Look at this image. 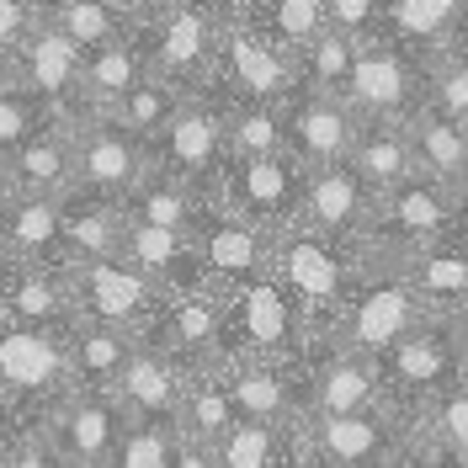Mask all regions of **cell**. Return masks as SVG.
Here are the masks:
<instances>
[{
	"mask_svg": "<svg viewBox=\"0 0 468 468\" xmlns=\"http://www.w3.org/2000/svg\"><path fill=\"white\" fill-rule=\"evenodd\" d=\"M181 96H186V90H176L171 80H160L154 69H144V75L133 80V90H128L107 117H112L117 128H128L133 139H144V144H149V139L171 122V112L181 107Z\"/></svg>",
	"mask_w": 468,
	"mask_h": 468,
	"instance_id": "obj_42",
	"label": "cell"
},
{
	"mask_svg": "<svg viewBox=\"0 0 468 468\" xmlns=\"http://www.w3.org/2000/svg\"><path fill=\"white\" fill-rule=\"evenodd\" d=\"M229 0H181L160 16H144L133 27V43L144 54V69L176 90H207L218 86V27H224Z\"/></svg>",
	"mask_w": 468,
	"mask_h": 468,
	"instance_id": "obj_2",
	"label": "cell"
},
{
	"mask_svg": "<svg viewBox=\"0 0 468 468\" xmlns=\"http://www.w3.org/2000/svg\"><path fill=\"white\" fill-rule=\"evenodd\" d=\"M441 239H452V186L415 171L373 197V218H367V234L356 239V250L367 266H388Z\"/></svg>",
	"mask_w": 468,
	"mask_h": 468,
	"instance_id": "obj_3",
	"label": "cell"
},
{
	"mask_svg": "<svg viewBox=\"0 0 468 468\" xmlns=\"http://www.w3.org/2000/svg\"><path fill=\"white\" fill-rule=\"evenodd\" d=\"M271 277L292 298L298 320L309 330V346H314V341L335 335L346 303L367 277V261L346 239H324L303 224H288L282 234H271Z\"/></svg>",
	"mask_w": 468,
	"mask_h": 468,
	"instance_id": "obj_1",
	"label": "cell"
},
{
	"mask_svg": "<svg viewBox=\"0 0 468 468\" xmlns=\"http://www.w3.org/2000/svg\"><path fill=\"white\" fill-rule=\"evenodd\" d=\"M346 165L362 176V186L378 197L388 186H399L405 176H415V154H410L405 117H356Z\"/></svg>",
	"mask_w": 468,
	"mask_h": 468,
	"instance_id": "obj_29",
	"label": "cell"
},
{
	"mask_svg": "<svg viewBox=\"0 0 468 468\" xmlns=\"http://www.w3.org/2000/svg\"><path fill=\"white\" fill-rule=\"evenodd\" d=\"M420 107L468 122V58L452 48H431L420 58Z\"/></svg>",
	"mask_w": 468,
	"mask_h": 468,
	"instance_id": "obj_43",
	"label": "cell"
},
{
	"mask_svg": "<svg viewBox=\"0 0 468 468\" xmlns=\"http://www.w3.org/2000/svg\"><path fill=\"white\" fill-rule=\"evenodd\" d=\"M69 388L75 383H69L64 330L0 320V399L22 415V426H37Z\"/></svg>",
	"mask_w": 468,
	"mask_h": 468,
	"instance_id": "obj_5",
	"label": "cell"
},
{
	"mask_svg": "<svg viewBox=\"0 0 468 468\" xmlns=\"http://www.w3.org/2000/svg\"><path fill=\"white\" fill-rule=\"evenodd\" d=\"M447 48H452V54H463V58H468V22H463V27H458V37H452Z\"/></svg>",
	"mask_w": 468,
	"mask_h": 468,
	"instance_id": "obj_56",
	"label": "cell"
},
{
	"mask_svg": "<svg viewBox=\"0 0 468 468\" xmlns=\"http://www.w3.org/2000/svg\"><path fill=\"white\" fill-rule=\"evenodd\" d=\"M468 22V0H383V37L415 54L447 48Z\"/></svg>",
	"mask_w": 468,
	"mask_h": 468,
	"instance_id": "obj_34",
	"label": "cell"
},
{
	"mask_svg": "<svg viewBox=\"0 0 468 468\" xmlns=\"http://www.w3.org/2000/svg\"><path fill=\"white\" fill-rule=\"evenodd\" d=\"M234 420V399H229V383H224V362L213 367H192L181 378V405H176V431L203 447H218V437L229 431Z\"/></svg>",
	"mask_w": 468,
	"mask_h": 468,
	"instance_id": "obj_33",
	"label": "cell"
},
{
	"mask_svg": "<svg viewBox=\"0 0 468 468\" xmlns=\"http://www.w3.org/2000/svg\"><path fill=\"white\" fill-rule=\"evenodd\" d=\"M224 139H229V160L277 154L282 149V107L224 96Z\"/></svg>",
	"mask_w": 468,
	"mask_h": 468,
	"instance_id": "obj_41",
	"label": "cell"
},
{
	"mask_svg": "<svg viewBox=\"0 0 468 468\" xmlns=\"http://www.w3.org/2000/svg\"><path fill=\"white\" fill-rule=\"evenodd\" d=\"M32 22H37V11L27 0H0V75L11 69V58L22 48V37L32 32Z\"/></svg>",
	"mask_w": 468,
	"mask_h": 468,
	"instance_id": "obj_49",
	"label": "cell"
},
{
	"mask_svg": "<svg viewBox=\"0 0 468 468\" xmlns=\"http://www.w3.org/2000/svg\"><path fill=\"white\" fill-rule=\"evenodd\" d=\"M218 86H224V96L271 101V107H282V96L298 86V58L282 54L277 43H266L234 11V0L224 5V27H218Z\"/></svg>",
	"mask_w": 468,
	"mask_h": 468,
	"instance_id": "obj_13",
	"label": "cell"
},
{
	"mask_svg": "<svg viewBox=\"0 0 468 468\" xmlns=\"http://www.w3.org/2000/svg\"><path fill=\"white\" fill-rule=\"evenodd\" d=\"M324 27L351 43H367L383 32V0H324Z\"/></svg>",
	"mask_w": 468,
	"mask_h": 468,
	"instance_id": "obj_47",
	"label": "cell"
},
{
	"mask_svg": "<svg viewBox=\"0 0 468 468\" xmlns=\"http://www.w3.org/2000/svg\"><path fill=\"white\" fill-rule=\"evenodd\" d=\"M128 11H133V27L144 22V16H160V11H171V5H181V0H122Z\"/></svg>",
	"mask_w": 468,
	"mask_h": 468,
	"instance_id": "obj_53",
	"label": "cell"
},
{
	"mask_svg": "<svg viewBox=\"0 0 468 468\" xmlns=\"http://www.w3.org/2000/svg\"><path fill=\"white\" fill-rule=\"evenodd\" d=\"M447 468H468V463H447Z\"/></svg>",
	"mask_w": 468,
	"mask_h": 468,
	"instance_id": "obj_59",
	"label": "cell"
},
{
	"mask_svg": "<svg viewBox=\"0 0 468 468\" xmlns=\"http://www.w3.org/2000/svg\"><path fill=\"white\" fill-rule=\"evenodd\" d=\"M27 5H32V11H43V0H27Z\"/></svg>",
	"mask_w": 468,
	"mask_h": 468,
	"instance_id": "obj_57",
	"label": "cell"
},
{
	"mask_svg": "<svg viewBox=\"0 0 468 468\" xmlns=\"http://www.w3.org/2000/svg\"><path fill=\"white\" fill-rule=\"evenodd\" d=\"M122 256L139 266L149 288L160 298L186 288H213L203 277V256H197V239L186 229H160V224H139V218H122Z\"/></svg>",
	"mask_w": 468,
	"mask_h": 468,
	"instance_id": "obj_22",
	"label": "cell"
},
{
	"mask_svg": "<svg viewBox=\"0 0 468 468\" xmlns=\"http://www.w3.org/2000/svg\"><path fill=\"white\" fill-rule=\"evenodd\" d=\"M5 186L37 192V197H69L75 192V122L48 117L27 144L5 160Z\"/></svg>",
	"mask_w": 468,
	"mask_h": 468,
	"instance_id": "obj_26",
	"label": "cell"
},
{
	"mask_svg": "<svg viewBox=\"0 0 468 468\" xmlns=\"http://www.w3.org/2000/svg\"><path fill=\"white\" fill-rule=\"evenodd\" d=\"M37 16H43L48 27H58L69 43H80L86 54L133 32V11H128L122 0H43Z\"/></svg>",
	"mask_w": 468,
	"mask_h": 468,
	"instance_id": "obj_39",
	"label": "cell"
},
{
	"mask_svg": "<svg viewBox=\"0 0 468 468\" xmlns=\"http://www.w3.org/2000/svg\"><path fill=\"white\" fill-rule=\"evenodd\" d=\"M0 186H5V165H0Z\"/></svg>",
	"mask_w": 468,
	"mask_h": 468,
	"instance_id": "obj_58",
	"label": "cell"
},
{
	"mask_svg": "<svg viewBox=\"0 0 468 468\" xmlns=\"http://www.w3.org/2000/svg\"><path fill=\"white\" fill-rule=\"evenodd\" d=\"M388 266L405 277L410 292H415L437 320H452L458 309H468V245H458V239L410 250V256H399V261H388Z\"/></svg>",
	"mask_w": 468,
	"mask_h": 468,
	"instance_id": "obj_28",
	"label": "cell"
},
{
	"mask_svg": "<svg viewBox=\"0 0 468 468\" xmlns=\"http://www.w3.org/2000/svg\"><path fill=\"white\" fill-rule=\"evenodd\" d=\"M410 447V415L394 405L346 410V415H303L298 458L324 468H378Z\"/></svg>",
	"mask_w": 468,
	"mask_h": 468,
	"instance_id": "obj_7",
	"label": "cell"
},
{
	"mask_svg": "<svg viewBox=\"0 0 468 468\" xmlns=\"http://www.w3.org/2000/svg\"><path fill=\"white\" fill-rule=\"evenodd\" d=\"M303 415H346V410L388 405L383 367L341 341H314L303 351Z\"/></svg>",
	"mask_w": 468,
	"mask_h": 468,
	"instance_id": "obj_16",
	"label": "cell"
},
{
	"mask_svg": "<svg viewBox=\"0 0 468 468\" xmlns=\"http://www.w3.org/2000/svg\"><path fill=\"white\" fill-rule=\"evenodd\" d=\"M139 75H144V54H139L133 32L117 37V43L90 48L86 54V75H80V101H86V112H112L117 101L133 90Z\"/></svg>",
	"mask_w": 468,
	"mask_h": 468,
	"instance_id": "obj_40",
	"label": "cell"
},
{
	"mask_svg": "<svg viewBox=\"0 0 468 468\" xmlns=\"http://www.w3.org/2000/svg\"><path fill=\"white\" fill-rule=\"evenodd\" d=\"M149 346H160L176 367H213L224 362V292L186 288L154 303V320L144 330Z\"/></svg>",
	"mask_w": 468,
	"mask_h": 468,
	"instance_id": "obj_15",
	"label": "cell"
},
{
	"mask_svg": "<svg viewBox=\"0 0 468 468\" xmlns=\"http://www.w3.org/2000/svg\"><path fill=\"white\" fill-rule=\"evenodd\" d=\"M192 239H197V256H203V277L218 292L271 277V234H261L256 224H245L239 213H229V207L213 203V197H207Z\"/></svg>",
	"mask_w": 468,
	"mask_h": 468,
	"instance_id": "obj_19",
	"label": "cell"
},
{
	"mask_svg": "<svg viewBox=\"0 0 468 468\" xmlns=\"http://www.w3.org/2000/svg\"><path fill=\"white\" fill-rule=\"evenodd\" d=\"M122 250V207L101 203V197H58V256L69 261H90V256H117Z\"/></svg>",
	"mask_w": 468,
	"mask_h": 468,
	"instance_id": "obj_31",
	"label": "cell"
},
{
	"mask_svg": "<svg viewBox=\"0 0 468 468\" xmlns=\"http://www.w3.org/2000/svg\"><path fill=\"white\" fill-rule=\"evenodd\" d=\"M16 431H22V415L0 399V458H5V447H11V437H16Z\"/></svg>",
	"mask_w": 468,
	"mask_h": 468,
	"instance_id": "obj_54",
	"label": "cell"
},
{
	"mask_svg": "<svg viewBox=\"0 0 468 468\" xmlns=\"http://www.w3.org/2000/svg\"><path fill=\"white\" fill-rule=\"evenodd\" d=\"M64 277H69V298H75V320L112 324V330H128V335L144 341L160 292L139 277V266L128 261L122 250H117V256L69 261L64 266Z\"/></svg>",
	"mask_w": 468,
	"mask_h": 468,
	"instance_id": "obj_10",
	"label": "cell"
},
{
	"mask_svg": "<svg viewBox=\"0 0 468 468\" xmlns=\"http://www.w3.org/2000/svg\"><path fill=\"white\" fill-rule=\"evenodd\" d=\"M0 468H69V463L58 458V447L48 441L43 426H22V431L11 437V447H5Z\"/></svg>",
	"mask_w": 468,
	"mask_h": 468,
	"instance_id": "obj_48",
	"label": "cell"
},
{
	"mask_svg": "<svg viewBox=\"0 0 468 468\" xmlns=\"http://www.w3.org/2000/svg\"><path fill=\"white\" fill-rule=\"evenodd\" d=\"M181 378L186 367H176L160 346L139 341L122 378L112 383V399L122 405L128 420H176V405H181Z\"/></svg>",
	"mask_w": 468,
	"mask_h": 468,
	"instance_id": "obj_27",
	"label": "cell"
},
{
	"mask_svg": "<svg viewBox=\"0 0 468 468\" xmlns=\"http://www.w3.org/2000/svg\"><path fill=\"white\" fill-rule=\"evenodd\" d=\"M367 218H373V192L362 186V176L351 171L346 160L303 171V203H298V224L303 229L356 245L367 234Z\"/></svg>",
	"mask_w": 468,
	"mask_h": 468,
	"instance_id": "obj_21",
	"label": "cell"
},
{
	"mask_svg": "<svg viewBox=\"0 0 468 468\" xmlns=\"http://www.w3.org/2000/svg\"><path fill=\"white\" fill-rule=\"evenodd\" d=\"M351 133H356V112L335 90H320V86H309V80H298L282 96V149L303 171L346 160Z\"/></svg>",
	"mask_w": 468,
	"mask_h": 468,
	"instance_id": "obj_18",
	"label": "cell"
},
{
	"mask_svg": "<svg viewBox=\"0 0 468 468\" xmlns=\"http://www.w3.org/2000/svg\"><path fill=\"white\" fill-rule=\"evenodd\" d=\"M171 468H218V458H213V447H203V441H192V437H181V431H176Z\"/></svg>",
	"mask_w": 468,
	"mask_h": 468,
	"instance_id": "obj_50",
	"label": "cell"
},
{
	"mask_svg": "<svg viewBox=\"0 0 468 468\" xmlns=\"http://www.w3.org/2000/svg\"><path fill=\"white\" fill-rule=\"evenodd\" d=\"M0 320L32 324V330H69L75 324V298L64 266H0Z\"/></svg>",
	"mask_w": 468,
	"mask_h": 468,
	"instance_id": "obj_24",
	"label": "cell"
},
{
	"mask_svg": "<svg viewBox=\"0 0 468 468\" xmlns=\"http://www.w3.org/2000/svg\"><path fill=\"white\" fill-rule=\"evenodd\" d=\"M452 341H458V356H463V367H468V309H458V314H452Z\"/></svg>",
	"mask_w": 468,
	"mask_h": 468,
	"instance_id": "obj_55",
	"label": "cell"
},
{
	"mask_svg": "<svg viewBox=\"0 0 468 468\" xmlns=\"http://www.w3.org/2000/svg\"><path fill=\"white\" fill-rule=\"evenodd\" d=\"M452 239L468 245V176L452 186Z\"/></svg>",
	"mask_w": 468,
	"mask_h": 468,
	"instance_id": "obj_51",
	"label": "cell"
},
{
	"mask_svg": "<svg viewBox=\"0 0 468 468\" xmlns=\"http://www.w3.org/2000/svg\"><path fill=\"white\" fill-rule=\"evenodd\" d=\"M149 165L176 176L197 192H213L218 176L229 165V139H224V86L186 90L181 107L171 112V122L149 139Z\"/></svg>",
	"mask_w": 468,
	"mask_h": 468,
	"instance_id": "obj_4",
	"label": "cell"
},
{
	"mask_svg": "<svg viewBox=\"0 0 468 468\" xmlns=\"http://www.w3.org/2000/svg\"><path fill=\"white\" fill-rule=\"evenodd\" d=\"M234 11L292 58L324 32V0H234Z\"/></svg>",
	"mask_w": 468,
	"mask_h": 468,
	"instance_id": "obj_38",
	"label": "cell"
},
{
	"mask_svg": "<svg viewBox=\"0 0 468 468\" xmlns=\"http://www.w3.org/2000/svg\"><path fill=\"white\" fill-rule=\"evenodd\" d=\"M213 203H224L239 213L245 224H256L261 234H282L298 224V203H303V165L288 149L277 154H250V160H229L218 186L207 192Z\"/></svg>",
	"mask_w": 468,
	"mask_h": 468,
	"instance_id": "obj_9",
	"label": "cell"
},
{
	"mask_svg": "<svg viewBox=\"0 0 468 468\" xmlns=\"http://www.w3.org/2000/svg\"><path fill=\"white\" fill-rule=\"evenodd\" d=\"M378 468H447V463H437L431 452H420V447L410 441L405 452H394V458H388V463H378Z\"/></svg>",
	"mask_w": 468,
	"mask_h": 468,
	"instance_id": "obj_52",
	"label": "cell"
},
{
	"mask_svg": "<svg viewBox=\"0 0 468 468\" xmlns=\"http://www.w3.org/2000/svg\"><path fill=\"white\" fill-rule=\"evenodd\" d=\"M410 133V154H415V171L441 181V186H458L468 176V122L431 112V107H415L405 117Z\"/></svg>",
	"mask_w": 468,
	"mask_h": 468,
	"instance_id": "obj_32",
	"label": "cell"
},
{
	"mask_svg": "<svg viewBox=\"0 0 468 468\" xmlns=\"http://www.w3.org/2000/svg\"><path fill=\"white\" fill-rule=\"evenodd\" d=\"M11 75H16L27 90H37L58 122H80V117H90L86 101H80L86 48H80V43H69L58 27H48L43 16H37L32 32L22 37V48H16V58H11Z\"/></svg>",
	"mask_w": 468,
	"mask_h": 468,
	"instance_id": "obj_17",
	"label": "cell"
},
{
	"mask_svg": "<svg viewBox=\"0 0 468 468\" xmlns=\"http://www.w3.org/2000/svg\"><path fill=\"white\" fill-rule=\"evenodd\" d=\"M144 171H149V144L133 139L128 128H117L107 112H90L75 122V192L80 197L122 203Z\"/></svg>",
	"mask_w": 468,
	"mask_h": 468,
	"instance_id": "obj_14",
	"label": "cell"
},
{
	"mask_svg": "<svg viewBox=\"0 0 468 468\" xmlns=\"http://www.w3.org/2000/svg\"><path fill=\"white\" fill-rule=\"evenodd\" d=\"M64 266L58 256V197L0 186V266Z\"/></svg>",
	"mask_w": 468,
	"mask_h": 468,
	"instance_id": "obj_25",
	"label": "cell"
},
{
	"mask_svg": "<svg viewBox=\"0 0 468 468\" xmlns=\"http://www.w3.org/2000/svg\"><path fill=\"white\" fill-rule=\"evenodd\" d=\"M410 441L437 463H468V378L441 388L431 405L410 415Z\"/></svg>",
	"mask_w": 468,
	"mask_h": 468,
	"instance_id": "obj_37",
	"label": "cell"
},
{
	"mask_svg": "<svg viewBox=\"0 0 468 468\" xmlns=\"http://www.w3.org/2000/svg\"><path fill=\"white\" fill-rule=\"evenodd\" d=\"M383 367V388H388V405L415 415L420 405H431L441 388H452L458 378H468L458 341H452V324L447 320H426L415 335H405L399 346L378 362Z\"/></svg>",
	"mask_w": 468,
	"mask_h": 468,
	"instance_id": "obj_12",
	"label": "cell"
},
{
	"mask_svg": "<svg viewBox=\"0 0 468 468\" xmlns=\"http://www.w3.org/2000/svg\"><path fill=\"white\" fill-rule=\"evenodd\" d=\"M218 468H292L298 463V420H234L213 447Z\"/></svg>",
	"mask_w": 468,
	"mask_h": 468,
	"instance_id": "obj_36",
	"label": "cell"
},
{
	"mask_svg": "<svg viewBox=\"0 0 468 468\" xmlns=\"http://www.w3.org/2000/svg\"><path fill=\"white\" fill-rule=\"evenodd\" d=\"M420 58L426 54H415V48L383 37V32L356 43L341 101L356 117H410L420 107Z\"/></svg>",
	"mask_w": 468,
	"mask_h": 468,
	"instance_id": "obj_11",
	"label": "cell"
},
{
	"mask_svg": "<svg viewBox=\"0 0 468 468\" xmlns=\"http://www.w3.org/2000/svg\"><path fill=\"white\" fill-rule=\"evenodd\" d=\"M133 346H139V335H128V330L75 320L69 330H64L69 383H75V388H96V394H112V383L122 378V367H128Z\"/></svg>",
	"mask_w": 468,
	"mask_h": 468,
	"instance_id": "obj_30",
	"label": "cell"
},
{
	"mask_svg": "<svg viewBox=\"0 0 468 468\" xmlns=\"http://www.w3.org/2000/svg\"><path fill=\"white\" fill-rule=\"evenodd\" d=\"M426 320H437V314L410 292V282L394 266H367V277H362L356 298L346 303V314H341L330 341H341V346L383 362L388 351L399 346L405 335H415Z\"/></svg>",
	"mask_w": 468,
	"mask_h": 468,
	"instance_id": "obj_8",
	"label": "cell"
},
{
	"mask_svg": "<svg viewBox=\"0 0 468 468\" xmlns=\"http://www.w3.org/2000/svg\"><path fill=\"white\" fill-rule=\"evenodd\" d=\"M171 458H176V420H128L107 468H171Z\"/></svg>",
	"mask_w": 468,
	"mask_h": 468,
	"instance_id": "obj_45",
	"label": "cell"
},
{
	"mask_svg": "<svg viewBox=\"0 0 468 468\" xmlns=\"http://www.w3.org/2000/svg\"><path fill=\"white\" fill-rule=\"evenodd\" d=\"M48 441L58 447V458L69 468H107L117 437L128 426V415L112 394H96V388H69L43 420H37Z\"/></svg>",
	"mask_w": 468,
	"mask_h": 468,
	"instance_id": "obj_20",
	"label": "cell"
},
{
	"mask_svg": "<svg viewBox=\"0 0 468 468\" xmlns=\"http://www.w3.org/2000/svg\"><path fill=\"white\" fill-rule=\"evenodd\" d=\"M303 351H309V330L277 277L224 292V362H245V356L298 362Z\"/></svg>",
	"mask_w": 468,
	"mask_h": 468,
	"instance_id": "obj_6",
	"label": "cell"
},
{
	"mask_svg": "<svg viewBox=\"0 0 468 468\" xmlns=\"http://www.w3.org/2000/svg\"><path fill=\"white\" fill-rule=\"evenodd\" d=\"M224 383L239 420H303V356L298 362H224Z\"/></svg>",
	"mask_w": 468,
	"mask_h": 468,
	"instance_id": "obj_23",
	"label": "cell"
},
{
	"mask_svg": "<svg viewBox=\"0 0 468 468\" xmlns=\"http://www.w3.org/2000/svg\"><path fill=\"white\" fill-rule=\"evenodd\" d=\"M122 218H139V224H160V229H197V218H203L207 197L197 186H186V181H176V176L154 171L149 165L139 181H133V192L122 197Z\"/></svg>",
	"mask_w": 468,
	"mask_h": 468,
	"instance_id": "obj_35",
	"label": "cell"
},
{
	"mask_svg": "<svg viewBox=\"0 0 468 468\" xmlns=\"http://www.w3.org/2000/svg\"><path fill=\"white\" fill-rule=\"evenodd\" d=\"M351 54H356V43L324 27L320 37L298 54V80H309V86L335 90V96H341V86H346V75H351Z\"/></svg>",
	"mask_w": 468,
	"mask_h": 468,
	"instance_id": "obj_46",
	"label": "cell"
},
{
	"mask_svg": "<svg viewBox=\"0 0 468 468\" xmlns=\"http://www.w3.org/2000/svg\"><path fill=\"white\" fill-rule=\"evenodd\" d=\"M48 117H54L48 112V101H43L37 90H27L11 69H5V75H0V165L27 144Z\"/></svg>",
	"mask_w": 468,
	"mask_h": 468,
	"instance_id": "obj_44",
	"label": "cell"
}]
</instances>
